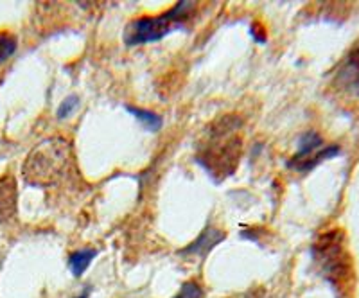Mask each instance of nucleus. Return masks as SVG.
<instances>
[{
	"label": "nucleus",
	"instance_id": "obj_10",
	"mask_svg": "<svg viewBox=\"0 0 359 298\" xmlns=\"http://www.w3.org/2000/svg\"><path fill=\"white\" fill-rule=\"evenodd\" d=\"M17 50V38L9 33H0V65L6 63Z\"/></svg>",
	"mask_w": 359,
	"mask_h": 298
},
{
	"label": "nucleus",
	"instance_id": "obj_8",
	"mask_svg": "<svg viewBox=\"0 0 359 298\" xmlns=\"http://www.w3.org/2000/svg\"><path fill=\"white\" fill-rule=\"evenodd\" d=\"M97 255L94 248H83L76 250L69 255V268L72 271L74 277H81L86 271V268L90 266V262L94 261V257Z\"/></svg>",
	"mask_w": 359,
	"mask_h": 298
},
{
	"label": "nucleus",
	"instance_id": "obj_1",
	"mask_svg": "<svg viewBox=\"0 0 359 298\" xmlns=\"http://www.w3.org/2000/svg\"><path fill=\"white\" fill-rule=\"evenodd\" d=\"M239 128L241 121L237 117H221L210 126L203 144L198 147L196 162L203 165L216 182L224 180L236 171L241 155V139L236 135Z\"/></svg>",
	"mask_w": 359,
	"mask_h": 298
},
{
	"label": "nucleus",
	"instance_id": "obj_13",
	"mask_svg": "<svg viewBox=\"0 0 359 298\" xmlns=\"http://www.w3.org/2000/svg\"><path fill=\"white\" fill-rule=\"evenodd\" d=\"M79 107V97L78 95H69L67 99H63V102L57 108L56 115L57 118H67L74 114V110Z\"/></svg>",
	"mask_w": 359,
	"mask_h": 298
},
{
	"label": "nucleus",
	"instance_id": "obj_12",
	"mask_svg": "<svg viewBox=\"0 0 359 298\" xmlns=\"http://www.w3.org/2000/svg\"><path fill=\"white\" fill-rule=\"evenodd\" d=\"M347 74L352 78L354 81V86L358 88L359 86V46L348 54V60H347Z\"/></svg>",
	"mask_w": 359,
	"mask_h": 298
},
{
	"label": "nucleus",
	"instance_id": "obj_14",
	"mask_svg": "<svg viewBox=\"0 0 359 298\" xmlns=\"http://www.w3.org/2000/svg\"><path fill=\"white\" fill-rule=\"evenodd\" d=\"M76 298H88V291H85V293L79 294V297H76Z\"/></svg>",
	"mask_w": 359,
	"mask_h": 298
},
{
	"label": "nucleus",
	"instance_id": "obj_5",
	"mask_svg": "<svg viewBox=\"0 0 359 298\" xmlns=\"http://www.w3.org/2000/svg\"><path fill=\"white\" fill-rule=\"evenodd\" d=\"M341 153L339 146H325L322 137L316 131H306L300 140H298V151L294 156L287 160V168L294 169L298 172H309L323 160L334 158Z\"/></svg>",
	"mask_w": 359,
	"mask_h": 298
},
{
	"label": "nucleus",
	"instance_id": "obj_7",
	"mask_svg": "<svg viewBox=\"0 0 359 298\" xmlns=\"http://www.w3.org/2000/svg\"><path fill=\"white\" fill-rule=\"evenodd\" d=\"M224 237H226L224 232L214 229V226H207V229L200 233V237H198L196 241H192L187 248L182 250L180 255H196V257L205 259L214 246H217L221 241H224Z\"/></svg>",
	"mask_w": 359,
	"mask_h": 298
},
{
	"label": "nucleus",
	"instance_id": "obj_3",
	"mask_svg": "<svg viewBox=\"0 0 359 298\" xmlns=\"http://www.w3.org/2000/svg\"><path fill=\"white\" fill-rule=\"evenodd\" d=\"M192 9H194V4L185 0V2H176L169 11L162 15L137 18L130 22L124 31V43L128 47H137L151 43V41H160L175 29L182 27V22L191 17Z\"/></svg>",
	"mask_w": 359,
	"mask_h": 298
},
{
	"label": "nucleus",
	"instance_id": "obj_6",
	"mask_svg": "<svg viewBox=\"0 0 359 298\" xmlns=\"http://www.w3.org/2000/svg\"><path fill=\"white\" fill-rule=\"evenodd\" d=\"M18 191L17 182L9 175L0 178V223H8L17 216Z\"/></svg>",
	"mask_w": 359,
	"mask_h": 298
},
{
	"label": "nucleus",
	"instance_id": "obj_9",
	"mask_svg": "<svg viewBox=\"0 0 359 298\" xmlns=\"http://www.w3.org/2000/svg\"><path fill=\"white\" fill-rule=\"evenodd\" d=\"M124 108H126V111H130V114L133 115V117L137 118V121H139L144 128H146V131L156 133V131L162 130L163 118L160 117L158 114H155V111L144 110V108H137V107H130V104Z\"/></svg>",
	"mask_w": 359,
	"mask_h": 298
},
{
	"label": "nucleus",
	"instance_id": "obj_4",
	"mask_svg": "<svg viewBox=\"0 0 359 298\" xmlns=\"http://www.w3.org/2000/svg\"><path fill=\"white\" fill-rule=\"evenodd\" d=\"M313 259L320 268V273L334 287L336 293L345 291L352 271L351 259L343 245V233L339 230L323 233L318 241L314 243Z\"/></svg>",
	"mask_w": 359,
	"mask_h": 298
},
{
	"label": "nucleus",
	"instance_id": "obj_2",
	"mask_svg": "<svg viewBox=\"0 0 359 298\" xmlns=\"http://www.w3.org/2000/svg\"><path fill=\"white\" fill-rule=\"evenodd\" d=\"M69 162L70 144L63 139H47L29 153L22 175L29 185L50 187L65 175Z\"/></svg>",
	"mask_w": 359,
	"mask_h": 298
},
{
	"label": "nucleus",
	"instance_id": "obj_11",
	"mask_svg": "<svg viewBox=\"0 0 359 298\" xmlns=\"http://www.w3.org/2000/svg\"><path fill=\"white\" fill-rule=\"evenodd\" d=\"M172 298H203V290L198 282L194 280H189L185 282L184 286L180 287L178 294Z\"/></svg>",
	"mask_w": 359,
	"mask_h": 298
}]
</instances>
